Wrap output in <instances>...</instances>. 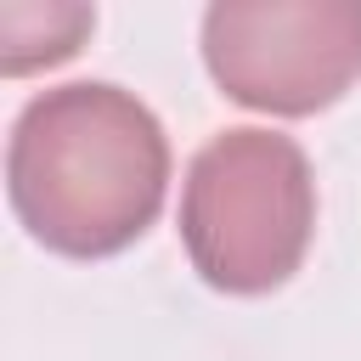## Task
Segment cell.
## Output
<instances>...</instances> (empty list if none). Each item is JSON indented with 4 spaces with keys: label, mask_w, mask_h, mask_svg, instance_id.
I'll use <instances>...</instances> for the list:
<instances>
[{
    "label": "cell",
    "mask_w": 361,
    "mask_h": 361,
    "mask_svg": "<svg viewBox=\"0 0 361 361\" xmlns=\"http://www.w3.org/2000/svg\"><path fill=\"white\" fill-rule=\"evenodd\" d=\"M169 135L158 113L113 85L73 79L23 102L6 141V192L34 243L68 259L130 248L164 209Z\"/></svg>",
    "instance_id": "1"
},
{
    "label": "cell",
    "mask_w": 361,
    "mask_h": 361,
    "mask_svg": "<svg viewBox=\"0 0 361 361\" xmlns=\"http://www.w3.org/2000/svg\"><path fill=\"white\" fill-rule=\"evenodd\" d=\"M316 237V175L293 135L237 124L209 135L180 180V243L220 293L282 288Z\"/></svg>",
    "instance_id": "2"
},
{
    "label": "cell",
    "mask_w": 361,
    "mask_h": 361,
    "mask_svg": "<svg viewBox=\"0 0 361 361\" xmlns=\"http://www.w3.org/2000/svg\"><path fill=\"white\" fill-rule=\"evenodd\" d=\"M203 68L254 113H322L361 79V0H214Z\"/></svg>",
    "instance_id": "3"
}]
</instances>
